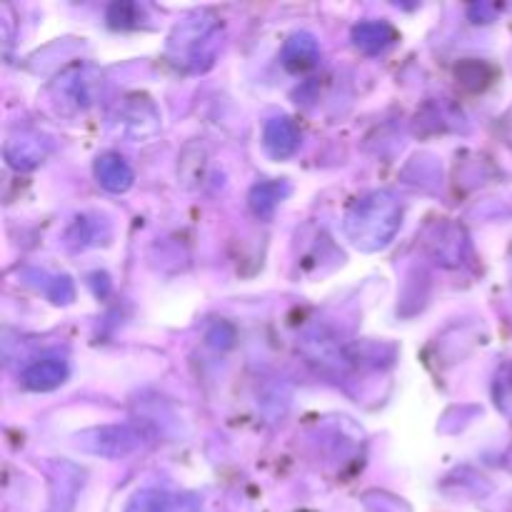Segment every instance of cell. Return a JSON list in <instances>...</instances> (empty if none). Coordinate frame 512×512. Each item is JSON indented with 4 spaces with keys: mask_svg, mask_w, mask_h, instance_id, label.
Instances as JSON below:
<instances>
[{
    "mask_svg": "<svg viewBox=\"0 0 512 512\" xmlns=\"http://www.w3.org/2000/svg\"><path fill=\"white\" fill-rule=\"evenodd\" d=\"M400 218H403V210L393 195H365L345 215V233L360 250H380L395 238Z\"/></svg>",
    "mask_w": 512,
    "mask_h": 512,
    "instance_id": "cell-1",
    "label": "cell"
},
{
    "mask_svg": "<svg viewBox=\"0 0 512 512\" xmlns=\"http://www.w3.org/2000/svg\"><path fill=\"white\" fill-rule=\"evenodd\" d=\"M215 45H218V25H205L193 20L183 28L175 30L170 38V58L178 68L185 70H203L205 65L213 63Z\"/></svg>",
    "mask_w": 512,
    "mask_h": 512,
    "instance_id": "cell-2",
    "label": "cell"
},
{
    "mask_svg": "<svg viewBox=\"0 0 512 512\" xmlns=\"http://www.w3.org/2000/svg\"><path fill=\"white\" fill-rule=\"evenodd\" d=\"M78 445L93 455L118 458V455H128L138 448L140 435L133 428H100L83 435V440Z\"/></svg>",
    "mask_w": 512,
    "mask_h": 512,
    "instance_id": "cell-3",
    "label": "cell"
},
{
    "mask_svg": "<svg viewBox=\"0 0 512 512\" xmlns=\"http://www.w3.org/2000/svg\"><path fill=\"white\" fill-rule=\"evenodd\" d=\"M200 498L193 493L143 490L128 503L125 512H200Z\"/></svg>",
    "mask_w": 512,
    "mask_h": 512,
    "instance_id": "cell-4",
    "label": "cell"
},
{
    "mask_svg": "<svg viewBox=\"0 0 512 512\" xmlns=\"http://www.w3.org/2000/svg\"><path fill=\"white\" fill-rule=\"evenodd\" d=\"M263 145L270 158L285 160L300 148V130L290 118H273L265 125Z\"/></svg>",
    "mask_w": 512,
    "mask_h": 512,
    "instance_id": "cell-5",
    "label": "cell"
},
{
    "mask_svg": "<svg viewBox=\"0 0 512 512\" xmlns=\"http://www.w3.org/2000/svg\"><path fill=\"white\" fill-rule=\"evenodd\" d=\"M68 378V365L60 358H43L38 363L28 365L23 373V385L35 393H48L55 390L58 385H63V380Z\"/></svg>",
    "mask_w": 512,
    "mask_h": 512,
    "instance_id": "cell-6",
    "label": "cell"
},
{
    "mask_svg": "<svg viewBox=\"0 0 512 512\" xmlns=\"http://www.w3.org/2000/svg\"><path fill=\"white\" fill-rule=\"evenodd\" d=\"M95 178L110 193H125L133 185V170L120 155L108 153L100 155L98 163H95Z\"/></svg>",
    "mask_w": 512,
    "mask_h": 512,
    "instance_id": "cell-7",
    "label": "cell"
},
{
    "mask_svg": "<svg viewBox=\"0 0 512 512\" xmlns=\"http://www.w3.org/2000/svg\"><path fill=\"white\" fill-rule=\"evenodd\" d=\"M353 40L363 53L378 55L398 40V33H395L393 25L383 23V20H368L353 30Z\"/></svg>",
    "mask_w": 512,
    "mask_h": 512,
    "instance_id": "cell-8",
    "label": "cell"
},
{
    "mask_svg": "<svg viewBox=\"0 0 512 512\" xmlns=\"http://www.w3.org/2000/svg\"><path fill=\"white\" fill-rule=\"evenodd\" d=\"M320 45L313 35L298 33L285 43L283 48V63L285 68L293 70V73H303V70L313 68L318 63Z\"/></svg>",
    "mask_w": 512,
    "mask_h": 512,
    "instance_id": "cell-9",
    "label": "cell"
},
{
    "mask_svg": "<svg viewBox=\"0 0 512 512\" xmlns=\"http://www.w3.org/2000/svg\"><path fill=\"white\" fill-rule=\"evenodd\" d=\"M285 193H288V188H285V185L263 183L253 190V195H250V205H253L255 213L268 218V215H273V210L278 208V203L283 200Z\"/></svg>",
    "mask_w": 512,
    "mask_h": 512,
    "instance_id": "cell-10",
    "label": "cell"
},
{
    "mask_svg": "<svg viewBox=\"0 0 512 512\" xmlns=\"http://www.w3.org/2000/svg\"><path fill=\"white\" fill-rule=\"evenodd\" d=\"M13 145H18V153H8V160L15 168H33L43 160L45 150H40L38 140H18Z\"/></svg>",
    "mask_w": 512,
    "mask_h": 512,
    "instance_id": "cell-11",
    "label": "cell"
}]
</instances>
